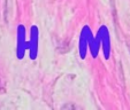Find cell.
<instances>
[{"mask_svg":"<svg viewBox=\"0 0 130 110\" xmlns=\"http://www.w3.org/2000/svg\"><path fill=\"white\" fill-rule=\"evenodd\" d=\"M129 51H130V42H129Z\"/></svg>","mask_w":130,"mask_h":110,"instance_id":"1","label":"cell"}]
</instances>
